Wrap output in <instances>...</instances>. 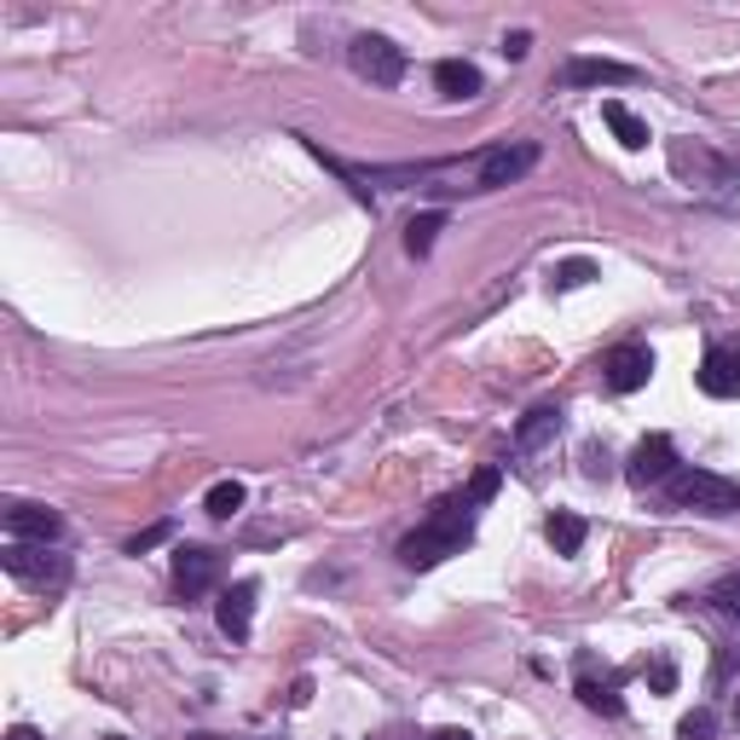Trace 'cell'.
<instances>
[{"label":"cell","instance_id":"17","mask_svg":"<svg viewBox=\"0 0 740 740\" xmlns=\"http://www.w3.org/2000/svg\"><path fill=\"white\" fill-rule=\"evenodd\" d=\"M602 122L613 128V139H620L625 151H643V146H648V122H643V116H631V111L620 105V99H602Z\"/></svg>","mask_w":740,"mask_h":740},{"label":"cell","instance_id":"16","mask_svg":"<svg viewBox=\"0 0 740 740\" xmlns=\"http://www.w3.org/2000/svg\"><path fill=\"white\" fill-rule=\"evenodd\" d=\"M555 435H562V405H539V411H527V423L516 428V451H539Z\"/></svg>","mask_w":740,"mask_h":740},{"label":"cell","instance_id":"12","mask_svg":"<svg viewBox=\"0 0 740 740\" xmlns=\"http://www.w3.org/2000/svg\"><path fill=\"white\" fill-rule=\"evenodd\" d=\"M701 388L712 400H735L740 394V347H706V359H701Z\"/></svg>","mask_w":740,"mask_h":740},{"label":"cell","instance_id":"21","mask_svg":"<svg viewBox=\"0 0 740 740\" xmlns=\"http://www.w3.org/2000/svg\"><path fill=\"white\" fill-rule=\"evenodd\" d=\"M677 735H683V740H712V735H717V712L694 706V712L683 717V724H677Z\"/></svg>","mask_w":740,"mask_h":740},{"label":"cell","instance_id":"32","mask_svg":"<svg viewBox=\"0 0 740 740\" xmlns=\"http://www.w3.org/2000/svg\"><path fill=\"white\" fill-rule=\"evenodd\" d=\"M735 724H740V701H735Z\"/></svg>","mask_w":740,"mask_h":740},{"label":"cell","instance_id":"7","mask_svg":"<svg viewBox=\"0 0 740 740\" xmlns=\"http://www.w3.org/2000/svg\"><path fill=\"white\" fill-rule=\"evenodd\" d=\"M631 486H666L671 475H677V446H671V435H648L643 446L631 451Z\"/></svg>","mask_w":740,"mask_h":740},{"label":"cell","instance_id":"28","mask_svg":"<svg viewBox=\"0 0 740 740\" xmlns=\"http://www.w3.org/2000/svg\"><path fill=\"white\" fill-rule=\"evenodd\" d=\"M735 666H740V648H729V654H724V660H717V671H712V677H717V683H724V677H729Z\"/></svg>","mask_w":740,"mask_h":740},{"label":"cell","instance_id":"15","mask_svg":"<svg viewBox=\"0 0 740 740\" xmlns=\"http://www.w3.org/2000/svg\"><path fill=\"white\" fill-rule=\"evenodd\" d=\"M435 88L446 99H475L481 93V70L469 65V58H440V65H435Z\"/></svg>","mask_w":740,"mask_h":740},{"label":"cell","instance_id":"27","mask_svg":"<svg viewBox=\"0 0 740 740\" xmlns=\"http://www.w3.org/2000/svg\"><path fill=\"white\" fill-rule=\"evenodd\" d=\"M527 47H532V35H527V30L504 35V58H527Z\"/></svg>","mask_w":740,"mask_h":740},{"label":"cell","instance_id":"24","mask_svg":"<svg viewBox=\"0 0 740 740\" xmlns=\"http://www.w3.org/2000/svg\"><path fill=\"white\" fill-rule=\"evenodd\" d=\"M596 278V266L590 261H567V266H555V290H579V284Z\"/></svg>","mask_w":740,"mask_h":740},{"label":"cell","instance_id":"29","mask_svg":"<svg viewBox=\"0 0 740 740\" xmlns=\"http://www.w3.org/2000/svg\"><path fill=\"white\" fill-rule=\"evenodd\" d=\"M428 740H475L469 729H440V735H428Z\"/></svg>","mask_w":740,"mask_h":740},{"label":"cell","instance_id":"25","mask_svg":"<svg viewBox=\"0 0 740 740\" xmlns=\"http://www.w3.org/2000/svg\"><path fill=\"white\" fill-rule=\"evenodd\" d=\"M712 602H717V608H724V613H729V620H740V579H724V585H717V590H712Z\"/></svg>","mask_w":740,"mask_h":740},{"label":"cell","instance_id":"19","mask_svg":"<svg viewBox=\"0 0 740 740\" xmlns=\"http://www.w3.org/2000/svg\"><path fill=\"white\" fill-rule=\"evenodd\" d=\"M243 498H250V492H243V481H215L209 498H203V509H209L215 521H232L238 509H243Z\"/></svg>","mask_w":740,"mask_h":740},{"label":"cell","instance_id":"3","mask_svg":"<svg viewBox=\"0 0 740 740\" xmlns=\"http://www.w3.org/2000/svg\"><path fill=\"white\" fill-rule=\"evenodd\" d=\"M671 174L683 185H694V192H735L740 185L735 162H724L706 146H694V139H671Z\"/></svg>","mask_w":740,"mask_h":740},{"label":"cell","instance_id":"23","mask_svg":"<svg viewBox=\"0 0 740 740\" xmlns=\"http://www.w3.org/2000/svg\"><path fill=\"white\" fill-rule=\"evenodd\" d=\"M169 539H174V521H157V527H146V532H134V539H128V555H146V550L169 544Z\"/></svg>","mask_w":740,"mask_h":740},{"label":"cell","instance_id":"4","mask_svg":"<svg viewBox=\"0 0 740 740\" xmlns=\"http://www.w3.org/2000/svg\"><path fill=\"white\" fill-rule=\"evenodd\" d=\"M7 573L18 585H35V590H58V585H70V555H58L53 544H7Z\"/></svg>","mask_w":740,"mask_h":740},{"label":"cell","instance_id":"5","mask_svg":"<svg viewBox=\"0 0 740 740\" xmlns=\"http://www.w3.org/2000/svg\"><path fill=\"white\" fill-rule=\"evenodd\" d=\"M347 58H354V70L370 81V88H400L405 81V53L388 35H359L354 47H347Z\"/></svg>","mask_w":740,"mask_h":740},{"label":"cell","instance_id":"31","mask_svg":"<svg viewBox=\"0 0 740 740\" xmlns=\"http://www.w3.org/2000/svg\"><path fill=\"white\" fill-rule=\"evenodd\" d=\"M382 740H417V735H411V729H388Z\"/></svg>","mask_w":740,"mask_h":740},{"label":"cell","instance_id":"30","mask_svg":"<svg viewBox=\"0 0 740 740\" xmlns=\"http://www.w3.org/2000/svg\"><path fill=\"white\" fill-rule=\"evenodd\" d=\"M7 740H41V735H35V729H30V724H18V729H12V735H7Z\"/></svg>","mask_w":740,"mask_h":740},{"label":"cell","instance_id":"18","mask_svg":"<svg viewBox=\"0 0 740 740\" xmlns=\"http://www.w3.org/2000/svg\"><path fill=\"white\" fill-rule=\"evenodd\" d=\"M544 539L555 544V555H579V550H585V521L567 516V509H555L550 527H544Z\"/></svg>","mask_w":740,"mask_h":740},{"label":"cell","instance_id":"9","mask_svg":"<svg viewBox=\"0 0 740 740\" xmlns=\"http://www.w3.org/2000/svg\"><path fill=\"white\" fill-rule=\"evenodd\" d=\"M220 579V555L215 550H203V544H185V550H174V590L192 602V596H203Z\"/></svg>","mask_w":740,"mask_h":740},{"label":"cell","instance_id":"26","mask_svg":"<svg viewBox=\"0 0 740 740\" xmlns=\"http://www.w3.org/2000/svg\"><path fill=\"white\" fill-rule=\"evenodd\" d=\"M648 683L660 689V694H671V689H677V666H671V660H654V666H648Z\"/></svg>","mask_w":740,"mask_h":740},{"label":"cell","instance_id":"6","mask_svg":"<svg viewBox=\"0 0 740 740\" xmlns=\"http://www.w3.org/2000/svg\"><path fill=\"white\" fill-rule=\"evenodd\" d=\"M532 162H539V146H498L481 157L475 169V192H498V185H516L521 174H532Z\"/></svg>","mask_w":740,"mask_h":740},{"label":"cell","instance_id":"2","mask_svg":"<svg viewBox=\"0 0 740 740\" xmlns=\"http://www.w3.org/2000/svg\"><path fill=\"white\" fill-rule=\"evenodd\" d=\"M677 509H694V516H740V486L712 475V469H677L666 481Z\"/></svg>","mask_w":740,"mask_h":740},{"label":"cell","instance_id":"11","mask_svg":"<svg viewBox=\"0 0 740 740\" xmlns=\"http://www.w3.org/2000/svg\"><path fill=\"white\" fill-rule=\"evenodd\" d=\"M58 532H65V521H58L47 504L7 509V539H18V544H58Z\"/></svg>","mask_w":740,"mask_h":740},{"label":"cell","instance_id":"20","mask_svg":"<svg viewBox=\"0 0 740 740\" xmlns=\"http://www.w3.org/2000/svg\"><path fill=\"white\" fill-rule=\"evenodd\" d=\"M440 232H446V215H417V220L405 226V250H411V255H428Z\"/></svg>","mask_w":740,"mask_h":740},{"label":"cell","instance_id":"13","mask_svg":"<svg viewBox=\"0 0 740 740\" xmlns=\"http://www.w3.org/2000/svg\"><path fill=\"white\" fill-rule=\"evenodd\" d=\"M567 88H631L636 70L620 65V58H573V65L562 70Z\"/></svg>","mask_w":740,"mask_h":740},{"label":"cell","instance_id":"10","mask_svg":"<svg viewBox=\"0 0 740 740\" xmlns=\"http://www.w3.org/2000/svg\"><path fill=\"white\" fill-rule=\"evenodd\" d=\"M602 370H608V388H613V394H636V388L654 377V354H648L643 342H625V347H613V354H608Z\"/></svg>","mask_w":740,"mask_h":740},{"label":"cell","instance_id":"8","mask_svg":"<svg viewBox=\"0 0 740 740\" xmlns=\"http://www.w3.org/2000/svg\"><path fill=\"white\" fill-rule=\"evenodd\" d=\"M573 694H579V706L596 712V717H620L625 701H620V683L613 677H596V660L579 654V671H573Z\"/></svg>","mask_w":740,"mask_h":740},{"label":"cell","instance_id":"14","mask_svg":"<svg viewBox=\"0 0 740 740\" xmlns=\"http://www.w3.org/2000/svg\"><path fill=\"white\" fill-rule=\"evenodd\" d=\"M220 631L232 636V643H250V631H255V579H238L220 596Z\"/></svg>","mask_w":740,"mask_h":740},{"label":"cell","instance_id":"1","mask_svg":"<svg viewBox=\"0 0 740 740\" xmlns=\"http://www.w3.org/2000/svg\"><path fill=\"white\" fill-rule=\"evenodd\" d=\"M469 539H475V521H469V498H440L435 516H428V521L400 544V562L417 567V573H428V567H440L446 555H458Z\"/></svg>","mask_w":740,"mask_h":740},{"label":"cell","instance_id":"22","mask_svg":"<svg viewBox=\"0 0 740 740\" xmlns=\"http://www.w3.org/2000/svg\"><path fill=\"white\" fill-rule=\"evenodd\" d=\"M498 486H504V475H498V469H481V475L469 481V492H463V498H469V509H475V504H492V498H498Z\"/></svg>","mask_w":740,"mask_h":740}]
</instances>
